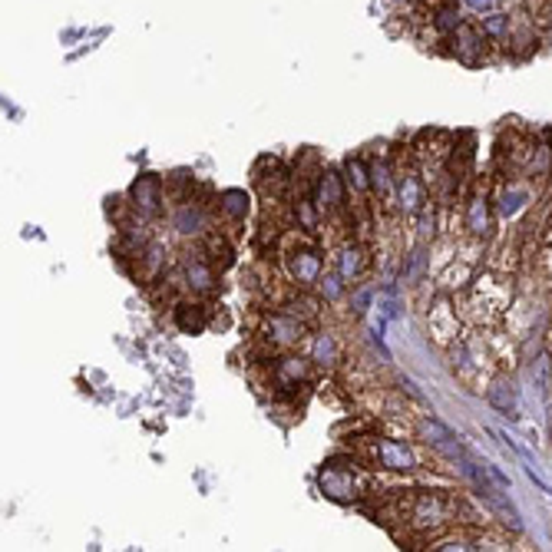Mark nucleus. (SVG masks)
I'll return each instance as SVG.
<instances>
[{"label": "nucleus", "mask_w": 552, "mask_h": 552, "mask_svg": "<svg viewBox=\"0 0 552 552\" xmlns=\"http://www.w3.org/2000/svg\"><path fill=\"white\" fill-rule=\"evenodd\" d=\"M473 315L480 317V321H496L503 315V307L510 305V288L503 285L500 278H480L476 288H473Z\"/></svg>", "instance_id": "obj_1"}, {"label": "nucleus", "mask_w": 552, "mask_h": 552, "mask_svg": "<svg viewBox=\"0 0 552 552\" xmlns=\"http://www.w3.org/2000/svg\"><path fill=\"white\" fill-rule=\"evenodd\" d=\"M450 516H453V506L443 496H437V493H420V496H414L410 522L417 530H440V526L450 522Z\"/></svg>", "instance_id": "obj_2"}, {"label": "nucleus", "mask_w": 552, "mask_h": 552, "mask_svg": "<svg viewBox=\"0 0 552 552\" xmlns=\"http://www.w3.org/2000/svg\"><path fill=\"white\" fill-rule=\"evenodd\" d=\"M317 486H321V493H325L327 500H338V503H351L361 496V483L358 476L351 470H344V467H325L321 470V476H317Z\"/></svg>", "instance_id": "obj_3"}, {"label": "nucleus", "mask_w": 552, "mask_h": 552, "mask_svg": "<svg viewBox=\"0 0 552 552\" xmlns=\"http://www.w3.org/2000/svg\"><path fill=\"white\" fill-rule=\"evenodd\" d=\"M483 37H486L483 31L460 23V31L453 33V53H457V60L470 63V67L473 63H480L483 57H486V43H483Z\"/></svg>", "instance_id": "obj_4"}, {"label": "nucleus", "mask_w": 552, "mask_h": 552, "mask_svg": "<svg viewBox=\"0 0 552 552\" xmlns=\"http://www.w3.org/2000/svg\"><path fill=\"white\" fill-rule=\"evenodd\" d=\"M288 272L291 278H298L301 285H311L321 278V255H317L315 248H295L291 255H288Z\"/></svg>", "instance_id": "obj_5"}, {"label": "nucleus", "mask_w": 552, "mask_h": 552, "mask_svg": "<svg viewBox=\"0 0 552 552\" xmlns=\"http://www.w3.org/2000/svg\"><path fill=\"white\" fill-rule=\"evenodd\" d=\"M378 457L387 470H414L417 467V457L410 450L407 443H397V440H380L378 443Z\"/></svg>", "instance_id": "obj_6"}, {"label": "nucleus", "mask_w": 552, "mask_h": 552, "mask_svg": "<svg viewBox=\"0 0 552 552\" xmlns=\"http://www.w3.org/2000/svg\"><path fill=\"white\" fill-rule=\"evenodd\" d=\"M397 199H400V209L407 215L420 212L423 202H427V192H423V183H420L414 173H400L397 175Z\"/></svg>", "instance_id": "obj_7"}, {"label": "nucleus", "mask_w": 552, "mask_h": 552, "mask_svg": "<svg viewBox=\"0 0 552 552\" xmlns=\"http://www.w3.org/2000/svg\"><path fill=\"white\" fill-rule=\"evenodd\" d=\"M486 397L496 410H503L506 417H516L520 414V390L512 380H493L490 387H486Z\"/></svg>", "instance_id": "obj_8"}, {"label": "nucleus", "mask_w": 552, "mask_h": 552, "mask_svg": "<svg viewBox=\"0 0 552 552\" xmlns=\"http://www.w3.org/2000/svg\"><path fill=\"white\" fill-rule=\"evenodd\" d=\"M133 202L143 215L159 212V179L156 175H139L133 183Z\"/></svg>", "instance_id": "obj_9"}, {"label": "nucleus", "mask_w": 552, "mask_h": 552, "mask_svg": "<svg viewBox=\"0 0 552 552\" xmlns=\"http://www.w3.org/2000/svg\"><path fill=\"white\" fill-rule=\"evenodd\" d=\"M467 228L473 236H486L490 232V205H486V195H473L470 205H467Z\"/></svg>", "instance_id": "obj_10"}, {"label": "nucleus", "mask_w": 552, "mask_h": 552, "mask_svg": "<svg viewBox=\"0 0 552 552\" xmlns=\"http://www.w3.org/2000/svg\"><path fill=\"white\" fill-rule=\"evenodd\" d=\"M480 31L486 33L490 40H510V33H512V17H510V13H500V11L483 13V17H480Z\"/></svg>", "instance_id": "obj_11"}, {"label": "nucleus", "mask_w": 552, "mask_h": 552, "mask_svg": "<svg viewBox=\"0 0 552 552\" xmlns=\"http://www.w3.org/2000/svg\"><path fill=\"white\" fill-rule=\"evenodd\" d=\"M334 265H338V275L344 278V281H354V278L361 275V268H364V255H361V248L344 245L338 255H334Z\"/></svg>", "instance_id": "obj_12"}, {"label": "nucleus", "mask_w": 552, "mask_h": 552, "mask_svg": "<svg viewBox=\"0 0 552 552\" xmlns=\"http://www.w3.org/2000/svg\"><path fill=\"white\" fill-rule=\"evenodd\" d=\"M430 327H433L437 341L457 338V317H453L450 305H437V307H433V315H430Z\"/></svg>", "instance_id": "obj_13"}, {"label": "nucleus", "mask_w": 552, "mask_h": 552, "mask_svg": "<svg viewBox=\"0 0 552 552\" xmlns=\"http://www.w3.org/2000/svg\"><path fill=\"white\" fill-rule=\"evenodd\" d=\"M460 23H463V17H460V7H457V4H443V7L433 13V31L443 33V37H453V33L460 31Z\"/></svg>", "instance_id": "obj_14"}, {"label": "nucleus", "mask_w": 552, "mask_h": 552, "mask_svg": "<svg viewBox=\"0 0 552 552\" xmlns=\"http://www.w3.org/2000/svg\"><path fill=\"white\" fill-rule=\"evenodd\" d=\"M175 321H179L183 331L199 334V331L205 327V311L199 305H183V307H175Z\"/></svg>", "instance_id": "obj_15"}, {"label": "nucleus", "mask_w": 552, "mask_h": 552, "mask_svg": "<svg viewBox=\"0 0 552 552\" xmlns=\"http://www.w3.org/2000/svg\"><path fill=\"white\" fill-rule=\"evenodd\" d=\"M305 374H307V361H301V358H285L278 364V380H281L285 387H295L298 380H305Z\"/></svg>", "instance_id": "obj_16"}, {"label": "nucleus", "mask_w": 552, "mask_h": 552, "mask_svg": "<svg viewBox=\"0 0 552 552\" xmlns=\"http://www.w3.org/2000/svg\"><path fill=\"white\" fill-rule=\"evenodd\" d=\"M341 202H344L341 179L334 173H325V179H321V205H325V209H338Z\"/></svg>", "instance_id": "obj_17"}, {"label": "nucleus", "mask_w": 552, "mask_h": 552, "mask_svg": "<svg viewBox=\"0 0 552 552\" xmlns=\"http://www.w3.org/2000/svg\"><path fill=\"white\" fill-rule=\"evenodd\" d=\"M268 331H272V338H275L278 344H291V341L301 338V325H298V321H288V317H272Z\"/></svg>", "instance_id": "obj_18"}, {"label": "nucleus", "mask_w": 552, "mask_h": 552, "mask_svg": "<svg viewBox=\"0 0 552 552\" xmlns=\"http://www.w3.org/2000/svg\"><path fill=\"white\" fill-rule=\"evenodd\" d=\"M344 175H348V185L354 189V192H368L370 185H374L361 159H348V163H344Z\"/></svg>", "instance_id": "obj_19"}, {"label": "nucleus", "mask_w": 552, "mask_h": 552, "mask_svg": "<svg viewBox=\"0 0 552 552\" xmlns=\"http://www.w3.org/2000/svg\"><path fill=\"white\" fill-rule=\"evenodd\" d=\"M311 354H315V361H321V364H334V361H338V341L331 338V334H317Z\"/></svg>", "instance_id": "obj_20"}, {"label": "nucleus", "mask_w": 552, "mask_h": 552, "mask_svg": "<svg viewBox=\"0 0 552 552\" xmlns=\"http://www.w3.org/2000/svg\"><path fill=\"white\" fill-rule=\"evenodd\" d=\"M222 209H226L232 218H245V215H248V195L238 192V189H228V192H222Z\"/></svg>", "instance_id": "obj_21"}, {"label": "nucleus", "mask_w": 552, "mask_h": 552, "mask_svg": "<svg viewBox=\"0 0 552 552\" xmlns=\"http://www.w3.org/2000/svg\"><path fill=\"white\" fill-rule=\"evenodd\" d=\"M420 433H423L427 443H437V447H447V443L453 440V433L443 427L440 420H423V423H420Z\"/></svg>", "instance_id": "obj_22"}, {"label": "nucleus", "mask_w": 552, "mask_h": 552, "mask_svg": "<svg viewBox=\"0 0 552 552\" xmlns=\"http://www.w3.org/2000/svg\"><path fill=\"white\" fill-rule=\"evenodd\" d=\"M189 285L195 288V291H209L212 288V272L209 268H202V265H189Z\"/></svg>", "instance_id": "obj_23"}, {"label": "nucleus", "mask_w": 552, "mask_h": 552, "mask_svg": "<svg viewBox=\"0 0 552 552\" xmlns=\"http://www.w3.org/2000/svg\"><path fill=\"white\" fill-rule=\"evenodd\" d=\"M370 183H374V189H378V192L387 199V195H390V169H387V163L374 165V173H370Z\"/></svg>", "instance_id": "obj_24"}, {"label": "nucleus", "mask_w": 552, "mask_h": 552, "mask_svg": "<svg viewBox=\"0 0 552 552\" xmlns=\"http://www.w3.org/2000/svg\"><path fill=\"white\" fill-rule=\"evenodd\" d=\"M467 4V11H473L476 17H483V13H493L496 7H500V0H463Z\"/></svg>", "instance_id": "obj_25"}, {"label": "nucleus", "mask_w": 552, "mask_h": 552, "mask_svg": "<svg viewBox=\"0 0 552 552\" xmlns=\"http://www.w3.org/2000/svg\"><path fill=\"white\" fill-rule=\"evenodd\" d=\"M199 222H202V215L192 212V209H183V215H179V228H183V232H195Z\"/></svg>", "instance_id": "obj_26"}, {"label": "nucleus", "mask_w": 552, "mask_h": 552, "mask_svg": "<svg viewBox=\"0 0 552 552\" xmlns=\"http://www.w3.org/2000/svg\"><path fill=\"white\" fill-rule=\"evenodd\" d=\"M341 281H344V278H341V275H327L325 281H321V288H325V295H327V298H338V295H341Z\"/></svg>", "instance_id": "obj_27"}, {"label": "nucleus", "mask_w": 552, "mask_h": 552, "mask_svg": "<svg viewBox=\"0 0 552 552\" xmlns=\"http://www.w3.org/2000/svg\"><path fill=\"white\" fill-rule=\"evenodd\" d=\"M549 21H552V13H549Z\"/></svg>", "instance_id": "obj_28"}]
</instances>
